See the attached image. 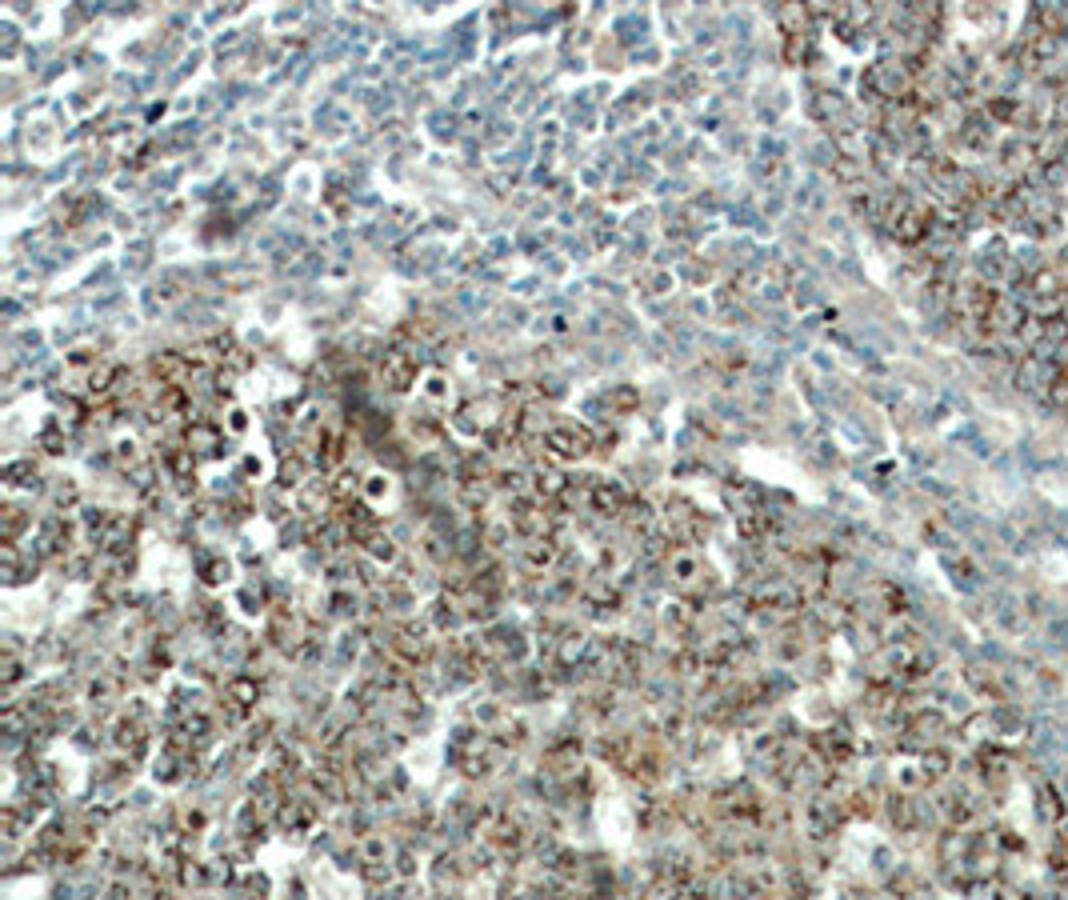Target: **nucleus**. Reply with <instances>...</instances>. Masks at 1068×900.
<instances>
[{
  "instance_id": "1",
  "label": "nucleus",
  "mask_w": 1068,
  "mask_h": 900,
  "mask_svg": "<svg viewBox=\"0 0 1068 900\" xmlns=\"http://www.w3.org/2000/svg\"><path fill=\"white\" fill-rule=\"evenodd\" d=\"M592 448H596V432L588 424L560 420V424H548V432H544V456L548 460L572 464V460H584Z\"/></svg>"
},
{
  "instance_id": "2",
  "label": "nucleus",
  "mask_w": 1068,
  "mask_h": 900,
  "mask_svg": "<svg viewBox=\"0 0 1068 900\" xmlns=\"http://www.w3.org/2000/svg\"><path fill=\"white\" fill-rule=\"evenodd\" d=\"M376 376H380V384L388 392H408L416 384V376H420V364H416L412 348H388L380 356V364H376Z\"/></svg>"
},
{
  "instance_id": "3",
  "label": "nucleus",
  "mask_w": 1068,
  "mask_h": 900,
  "mask_svg": "<svg viewBox=\"0 0 1068 900\" xmlns=\"http://www.w3.org/2000/svg\"><path fill=\"white\" fill-rule=\"evenodd\" d=\"M584 500H588V508H592L596 516L620 520V512H624V504H628L632 496H628V488H624V484L592 476V480H588V488H584Z\"/></svg>"
},
{
  "instance_id": "4",
  "label": "nucleus",
  "mask_w": 1068,
  "mask_h": 900,
  "mask_svg": "<svg viewBox=\"0 0 1068 900\" xmlns=\"http://www.w3.org/2000/svg\"><path fill=\"white\" fill-rule=\"evenodd\" d=\"M348 460V436L340 428H320L312 436V464L320 472H336Z\"/></svg>"
},
{
  "instance_id": "5",
  "label": "nucleus",
  "mask_w": 1068,
  "mask_h": 900,
  "mask_svg": "<svg viewBox=\"0 0 1068 900\" xmlns=\"http://www.w3.org/2000/svg\"><path fill=\"white\" fill-rule=\"evenodd\" d=\"M148 368H152V380H160V384H188L192 372H196V364H192L188 352H180V348H164V352H156Z\"/></svg>"
},
{
  "instance_id": "6",
  "label": "nucleus",
  "mask_w": 1068,
  "mask_h": 900,
  "mask_svg": "<svg viewBox=\"0 0 1068 900\" xmlns=\"http://www.w3.org/2000/svg\"><path fill=\"white\" fill-rule=\"evenodd\" d=\"M664 568H668V576H672L680 588H692V584L704 576V560L696 556L692 544H672L668 556H664Z\"/></svg>"
},
{
  "instance_id": "7",
  "label": "nucleus",
  "mask_w": 1068,
  "mask_h": 900,
  "mask_svg": "<svg viewBox=\"0 0 1068 900\" xmlns=\"http://www.w3.org/2000/svg\"><path fill=\"white\" fill-rule=\"evenodd\" d=\"M184 444H188L196 456H216L220 444H224V428H220L216 420H208V416H192V420L184 424Z\"/></svg>"
},
{
  "instance_id": "8",
  "label": "nucleus",
  "mask_w": 1068,
  "mask_h": 900,
  "mask_svg": "<svg viewBox=\"0 0 1068 900\" xmlns=\"http://www.w3.org/2000/svg\"><path fill=\"white\" fill-rule=\"evenodd\" d=\"M316 816H320V808L308 796H284L280 808H276V824L288 828V832H308L316 824Z\"/></svg>"
},
{
  "instance_id": "9",
  "label": "nucleus",
  "mask_w": 1068,
  "mask_h": 900,
  "mask_svg": "<svg viewBox=\"0 0 1068 900\" xmlns=\"http://www.w3.org/2000/svg\"><path fill=\"white\" fill-rule=\"evenodd\" d=\"M112 744L128 756V760H136V756H144V748H148V724L140 720V712H132V716H124L116 728H112Z\"/></svg>"
},
{
  "instance_id": "10",
  "label": "nucleus",
  "mask_w": 1068,
  "mask_h": 900,
  "mask_svg": "<svg viewBox=\"0 0 1068 900\" xmlns=\"http://www.w3.org/2000/svg\"><path fill=\"white\" fill-rule=\"evenodd\" d=\"M224 696H228V712L240 720V716H248L252 704L260 700V684H256V676H232V680L224 684Z\"/></svg>"
},
{
  "instance_id": "11",
  "label": "nucleus",
  "mask_w": 1068,
  "mask_h": 900,
  "mask_svg": "<svg viewBox=\"0 0 1068 900\" xmlns=\"http://www.w3.org/2000/svg\"><path fill=\"white\" fill-rule=\"evenodd\" d=\"M556 560H560V540H556V536H536V540L524 544V568H532V572H548Z\"/></svg>"
},
{
  "instance_id": "12",
  "label": "nucleus",
  "mask_w": 1068,
  "mask_h": 900,
  "mask_svg": "<svg viewBox=\"0 0 1068 900\" xmlns=\"http://www.w3.org/2000/svg\"><path fill=\"white\" fill-rule=\"evenodd\" d=\"M620 520L628 524V532H648V528H652V520H656V512H652V504H648V500H628V504H624V512H620Z\"/></svg>"
},
{
  "instance_id": "13",
  "label": "nucleus",
  "mask_w": 1068,
  "mask_h": 900,
  "mask_svg": "<svg viewBox=\"0 0 1068 900\" xmlns=\"http://www.w3.org/2000/svg\"><path fill=\"white\" fill-rule=\"evenodd\" d=\"M364 552H368V556H372L376 564H392V560L400 556V548H396V540H392V536H384L380 528H376V532H372V536L364 540Z\"/></svg>"
},
{
  "instance_id": "14",
  "label": "nucleus",
  "mask_w": 1068,
  "mask_h": 900,
  "mask_svg": "<svg viewBox=\"0 0 1068 900\" xmlns=\"http://www.w3.org/2000/svg\"><path fill=\"white\" fill-rule=\"evenodd\" d=\"M4 480H8V488H28V484H36V464L28 456L24 460H12L4 468Z\"/></svg>"
},
{
  "instance_id": "15",
  "label": "nucleus",
  "mask_w": 1068,
  "mask_h": 900,
  "mask_svg": "<svg viewBox=\"0 0 1068 900\" xmlns=\"http://www.w3.org/2000/svg\"><path fill=\"white\" fill-rule=\"evenodd\" d=\"M608 408H616V412H632V408H640V392L632 388V384H616V388H608Z\"/></svg>"
},
{
  "instance_id": "16",
  "label": "nucleus",
  "mask_w": 1068,
  "mask_h": 900,
  "mask_svg": "<svg viewBox=\"0 0 1068 900\" xmlns=\"http://www.w3.org/2000/svg\"><path fill=\"white\" fill-rule=\"evenodd\" d=\"M0 516H4V540H16V536L28 528V520H32V516H28L24 508H16V504H4Z\"/></svg>"
},
{
  "instance_id": "17",
  "label": "nucleus",
  "mask_w": 1068,
  "mask_h": 900,
  "mask_svg": "<svg viewBox=\"0 0 1068 900\" xmlns=\"http://www.w3.org/2000/svg\"><path fill=\"white\" fill-rule=\"evenodd\" d=\"M116 464H120L124 472H136V468H140V444H136V440H120V444H116Z\"/></svg>"
},
{
  "instance_id": "18",
  "label": "nucleus",
  "mask_w": 1068,
  "mask_h": 900,
  "mask_svg": "<svg viewBox=\"0 0 1068 900\" xmlns=\"http://www.w3.org/2000/svg\"><path fill=\"white\" fill-rule=\"evenodd\" d=\"M584 648H588L584 632H568V636L560 640V660H564V664H572L576 656H584Z\"/></svg>"
},
{
  "instance_id": "19",
  "label": "nucleus",
  "mask_w": 1068,
  "mask_h": 900,
  "mask_svg": "<svg viewBox=\"0 0 1068 900\" xmlns=\"http://www.w3.org/2000/svg\"><path fill=\"white\" fill-rule=\"evenodd\" d=\"M88 696H92L96 704H108V700L116 696V680H112V676H96V680L88 684Z\"/></svg>"
},
{
  "instance_id": "20",
  "label": "nucleus",
  "mask_w": 1068,
  "mask_h": 900,
  "mask_svg": "<svg viewBox=\"0 0 1068 900\" xmlns=\"http://www.w3.org/2000/svg\"><path fill=\"white\" fill-rule=\"evenodd\" d=\"M384 852H388V848H384V836H364V840H360V860H364V864L384 860Z\"/></svg>"
},
{
  "instance_id": "21",
  "label": "nucleus",
  "mask_w": 1068,
  "mask_h": 900,
  "mask_svg": "<svg viewBox=\"0 0 1068 900\" xmlns=\"http://www.w3.org/2000/svg\"><path fill=\"white\" fill-rule=\"evenodd\" d=\"M688 624H692V608H688V604H672V608H668V628L684 632Z\"/></svg>"
},
{
  "instance_id": "22",
  "label": "nucleus",
  "mask_w": 1068,
  "mask_h": 900,
  "mask_svg": "<svg viewBox=\"0 0 1068 900\" xmlns=\"http://www.w3.org/2000/svg\"><path fill=\"white\" fill-rule=\"evenodd\" d=\"M412 436H424V440H440V424H436V420H428V416H420V420H412Z\"/></svg>"
},
{
  "instance_id": "23",
  "label": "nucleus",
  "mask_w": 1068,
  "mask_h": 900,
  "mask_svg": "<svg viewBox=\"0 0 1068 900\" xmlns=\"http://www.w3.org/2000/svg\"><path fill=\"white\" fill-rule=\"evenodd\" d=\"M220 580H228V560H212V564H204V584H220Z\"/></svg>"
},
{
  "instance_id": "24",
  "label": "nucleus",
  "mask_w": 1068,
  "mask_h": 900,
  "mask_svg": "<svg viewBox=\"0 0 1068 900\" xmlns=\"http://www.w3.org/2000/svg\"><path fill=\"white\" fill-rule=\"evenodd\" d=\"M364 496H368V500L388 496V476H368V480H364Z\"/></svg>"
},
{
  "instance_id": "25",
  "label": "nucleus",
  "mask_w": 1068,
  "mask_h": 900,
  "mask_svg": "<svg viewBox=\"0 0 1068 900\" xmlns=\"http://www.w3.org/2000/svg\"><path fill=\"white\" fill-rule=\"evenodd\" d=\"M40 444H44L48 452H60V448H64V436H60V424H56V428H48V432L40 436Z\"/></svg>"
},
{
  "instance_id": "26",
  "label": "nucleus",
  "mask_w": 1068,
  "mask_h": 900,
  "mask_svg": "<svg viewBox=\"0 0 1068 900\" xmlns=\"http://www.w3.org/2000/svg\"><path fill=\"white\" fill-rule=\"evenodd\" d=\"M56 504H60V508H72V504H76V484H60V488H56Z\"/></svg>"
},
{
  "instance_id": "27",
  "label": "nucleus",
  "mask_w": 1068,
  "mask_h": 900,
  "mask_svg": "<svg viewBox=\"0 0 1068 900\" xmlns=\"http://www.w3.org/2000/svg\"><path fill=\"white\" fill-rule=\"evenodd\" d=\"M244 428H248L244 412H240V408H232V412H228V432H244Z\"/></svg>"
},
{
  "instance_id": "28",
  "label": "nucleus",
  "mask_w": 1068,
  "mask_h": 900,
  "mask_svg": "<svg viewBox=\"0 0 1068 900\" xmlns=\"http://www.w3.org/2000/svg\"><path fill=\"white\" fill-rule=\"evenodd\" d=\"M396 872H400V876H412V872H416V864H412V852H400V856H396Z\"/></svg>"
},
{
  "instance_id": "29",
  "label": "nucleus",
  "mask_w": 1068,
  "mask_h": 900,
  "mask_svg": "<svg viewBox=\"0 0 1068 900\" xmlns=\"http://www.w3.org/2000/svg\"><path fill=\"white\" fill-rule=\"evenodd\" d=\"M428 396H436V400L444 396V376H432V380H428Z\"/></svg>"
}]
</instances>
